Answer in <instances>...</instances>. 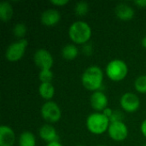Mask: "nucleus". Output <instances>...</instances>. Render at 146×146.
<instances>
[{"instance_id":"12","label":"nucleus","mask_w":146,"mask_h":146,"mask_svg":"<svg viewBox=\"0 0 146 146\" xmlns=\"http://www.w3.org/2000/svg\"><path fill=\"white\" fill-rule=\"evenodd\" d=\"M115 15L123 21H131L134 17V9L126 3H121L115 9Z\"/></svg>"},{"instance_id":"4","label":"nucleus","mask_w":146,"mask_h":146,"mask_svg":"<svg viewBox=\"0 0 146 146\" xmlns=\"http://www.w3.org/2000/svg\"><path fill=\"white\" fill-rule=\"evenodd\" d=\"M105 72L110 80L119 82L127 77L128 74V67L123 60L114 59L107 64Z\"/></svg>"},{"instance_id":"16","label":"nucleus","mask_w":146,"mask_h":146,"mask_svg":"<svg viewBox=\"0 0 146 146\" xmlns=\"http://www.w3.org/2000/svg\"><path fill=\"white\" fill-rule=\"evenodd\" d=\"M14 15V9L12 5L9 2L0 3V19L3 22H8L11 20Z\"/></svg>"},{"instance_id":"17","label":"nucleus","mask_w":146,"mask_h":146,"mask_svg":"<svg viewBox=\"0 0 146 146\" xmlns=\"http://www.w3.org/2000/svg\"><path fill=\"white\" fill-rule=\"evenodd\" d=\"M18 144L19 146H36V138L33 133L25 131L20 134Z\"/></svg>"},{"instance_id":"27","label":"nucleus","mask_w":146,"mask_h":146,"mask_svg":"<svg viewBox=\"0 0 146 146\" xmlns=\"http://www.w3.org/2000/svg\"><path fill=\"white\" fill-rule=\"evenodd\" d=\"M134 4L139 6V8H146V0H139L135 1Z\"/></svg>"},{"instance_id":"7","label":"nucleus","mask_w":146,"mask_h":146,"mask_svg":"<svg viewBox=\"0 0 146 146\" xmlns=\"http://www.w3.org/2000/svg\"><path fill=\"white\" fill-rule=\"evenodd\" d=\"M108 133L110 139L114 141L121 142L127 138L128 128L123 121H114L110 122Z\"/></svg>"},{"instance_id":"3","label":"nucleus","mask_w":146,"mask_h":146,"mask_svg":"<svg viewBox=\"0 0 146 146\" xmlns=\"http://www.w3.org/2000/svg\"><path fill=\"white\" fill-rule=\"evenodd\" d=\"M86 124L90 133L95 135H100L108 132L110 120L102 112H94L88 115Z\"/></svg>"},{"instance_id":"11","label":"nucleus","mask_w":146,"mask_h":146,"mask_svg":"<svg viewBox=\"0 0 146 146\" xmlns=\"http://www.w3.org/2000/svg\"><path fill=\"white\" fill-rule=\"evenodd\" d=\"M61 20V14L55 9H49L44 10L40 16L41 22L47 27H53L56 25Z\"/></svg>"},{"instance_id":"22","label":"nucleus","mask_w":146,"mask_h":146,"mask_svg":"<svg viewBox=\"0 0 146 146\" xmlns=\"http://www.w3.org/2000/svg\"><path fill=\"white\" fill-rule=\"evenodd\" d=\"M27 28L24 23H17L13 28V33L15 36L19 38L20 39H23V38L25 37L27 33Z\"/></svg>"},{"instance_id":"2","label":"nucleus","mask_w":146,"mask_h":146,"mask_svg":"<svg viewBox=\"0 0 146 146\" xmlns=\"http://www.w3.org/2000/svg\"><path fill=\"white\" fill-rule=\"evenodd\" d=\"M92 31L90 25L85 21H78L71 24L68 28V36L75 44H86L92 38Z\"/></svg>"},{"instance_id":"23","label":"nucleus","mask_w":146,"mask_h":146,"mask_svg":"<svg viewBox=\"0 0 146 146\" xmlns=\"http://www.w3.org/2000/svg\"><path fill=\"white\" fill-rule=\"evenodd\" d=\"M114 121H122V115L120 112H118V111L115 112L114 111V114L110 118V122H114Z\"/></svg>"},{"instance_id":"20","label":"nucleus","mask_w":146,"mask_h":146,"mask_svg":"<svg viewBox=\"0 0 146 146\" xmlns=\"http://www.w3.org/2000/svg\"><path fill=\"white\" fill-rule=\"evenodd\" d=\"M89 11V4L85 1L78 2L74 7V12L79 16L86 15Z\"/></svg>"},{"instance_id":"9","label":"nucleus","mask_w":146,"mask_h":146,"mask_svg":"<svg viewBox=\"0 0 146 146\" xmlns=\"http://www.w3.org/2000/svg\"><path fill=\"white\" fill-rule=\"evenodd\" d=\"M120 105L124 111L127 113H134L140 107V100L135 93L126 92L121 97Z\"/></svg>"},{"instance_id":"19","label":"nucleus","mask_w":146,"mask_h":146,"mask_svg":"<svg viewBox=\"0 0 146 146\" xmlns=\"http://www.w3.org/2000/svg\"><path fill=\"white\" fill-rule=\"evenodd\" d=\"M134 88L139 93H146V75H140L135 80Z\"/></svg>"},{"instance_id":"32","label":"nucleus","mask_w":146,"mask_h":146,"mask_svg":"<svg viewBox=\"0 0 146 146\" xmlns=\"http://www.w3.org/2000/svg\"><path fill=\"white\" fill-rule=\"evenodd\" d=\"M97 146H106V145H97Z\"/></svg>"},{"instance_id":"13","label":"nucleus","mask_w":146,"mask_h":146,"mask_svg":"<svg viewBox=\"0 0 146 146\" xmlns=\"http://www.w3.org/2000/svg\"><path fill=\"white\" fill-rule=\"evenodd\" d=\"M38 135L47 144L58 141V134L56 133V130L50 124L43 125L38 130Z\"/></svg>"},{"instance_id":"30","label":"nucleus","mask_w":146,"mask_h":146,"mask_svg":"<svg viewBox=\"0 0 146 146\" xmlns=\"http://www.w3.org/2000/svg\"><path fill=\"white\" fill-rule=\"evenodd\" d=\"M141 44H142V46L146 49V36H145L143 38H142V40H141Z\"/></svg>"},{"instance_id":"26","label":"nucleus","mask_w":146,"mask_h":146,"mask_svg":"<svg viewBox=\"0 0 146 146\" xmlns=\"http://www.w3.org/2000/svg\"><path fill=\"white\" fill-rule=\"evenodd\" d=\"M102 113H103L104 115H106L108 118H110V120L111 116H112L113 114H114V111H113V110H112L111 108H106Z\"/></svg>"},{"instance_id":"1","label":"nucleus","mask_w":146,"mask_h":146,"mask_svg":"<svg viewBox=\"0 0 146 146\" xmlns=\"http://www.w3.org/2000/svg\"><path fill=\"white\" fill-rule=\"evenodd\" d=\"M104 82V72L98 66H90L81 76L83 86L91 92H98L102 87Z\"/></svg>"},{"instance_id":"28","label":"nucleus","mask_w":146,"mask_h":146,"mask_svg":"<svg viewBox=\"0 0 146 146\" xmlns=\"http://www.w3.org/2000/svg\"><path fill=\"white\" fill-rule=\"evenodd\" d=\"M140 131L142 133V134L144 135V137L146 138V119L141 123V126H140Z\"/></svg>"},{"instance_id":"24","label":"nucleus","mask_w":146,"mask_h":146,"mask_svg":"<svg viewBox=\"0 0 146 146\" xmlns=\"http://www.w3.org/2000/svg\"><path fill=\"white\" fill-rule=\"evenodd\" d=\"M50 3L55 5V6H58V7H63L66 4L68 3V0H51Z\"/></svg>"},{"instance_id":"8","label":"nucleus","mask_w":146,"mask_h":146,"mask_svg":"<svg viewBox=\"0 0 146 146\" xmlns=\"http://www.w3.org/2000/svg\"><path fill=\"white\" fill-rule=\"evenodd\" d=\"M33 62L40 70L50 69L54 64V59L50 51L45 49H38L33 55Z\"/></svg>"},{"instance_id":"5","label":"nucleus","mask_w":146,"mask_h":146,"mask_svg":"<svg viewBox=\"0 0 146 146\" xmlns=\"http://www.w3.org/2000/svg\"><path fill=\"white\" fill-rule=\"evenodd\" d=\"M28 42L26 38L20 39L17 42L10 44L5 51V57L9 62H15L21 60L27 50Z\"/></svg>"},{"instance_id":"29","label":"nucleus","mask_w":146,"mask_h":146,"mask_svg":"<svg viewBox=\"0 0 146 146\" xmlns=\"http://www.w3.org/2000/svg\"><path fill=\"white\" fill-rule=\"evenodd\" d=\"M45 146H63L62 144H60L58 141H55V142H52V143H49L47 144Z\"/></svg>"},{"instance_id":"18","label":"nucleus","mask_w":146,"mask_h":146,"mask_svg":"<svg viewBox=\"0 0 146 146\" xmlns=\"http://www.w3.org/2000/svg\"><path fill=\"white\" fill-rule=\"evenodd\" d=\"M79 55V50L75 44H68L62 50V56L64 59L71 61L75 59Z\"/></svg>"},{"instance_id":"14","label":"nucleus","mask_w":146,"mask_h":146,"mask_svg":"<svg viewBox=\"0 0 146 146\" xmlns=\"http://www.w3.org/2000/svg\"><path fill=\"white\" fill-rule=\"evenodd\" d=\"M15 142L14 130L5 125L0 127V146H13Z\"/></svg>"},{"instance_id":"31","label":"nucleus","mask_w":146,"mask_h":146,"mask_svg":"<svg viewBox=\"0 0 146 146\" xmlns=\"http://www.w3.org/2000/svg\"><path fill=\"white\" fill-rule=\"evenodd\" d=\"M143 146H146V143H145V145H143Z\"/></svg>"},{"instance_id":"21","label":"nucleus","mask_w":146,"mask_h":146,"mask_svg":"<svg viewBox=\"0 0 146 146\" xmlns=\"http://www.w3.org/2000/svg\"><path fill=\"white\" fill-rule=\"evenodd\" d=\"M54 74L50 69H43L38 73V80L41 83H51Z\"/></svg>"},{"instance_id":"10","label":"nucleus","mask_w":146,"mask_h":146,"mask_svg":"<svg viewBox=\"0 0 146 146\" xmlns=\"http://www.w3.org/2000/svg\"><path fill=\"white\" fill-rule=\"evenodd\" d=\"M90 103L92 108L96 111V112H103L106 108H108V98L101 91L94 92L90 98Z\"/></svg>"},{"instance_id":"15","label":"nucleus","mask_w":146,"mask_h":146,"mask_svg":"<svg viewBox=\"0 0 146 146\" xmlns=\"http://www.w3.org/2000/svg\"><path fill=\"white\" fill-rule=\"evenodd\" d=\"M38 93L42 98L50 101L55 95V87L52 83H40L38 86Z\"/></svg>"},{"instance_id":"25","label":"nucleus","mask_w":146,"mask_h":146,"mask_svg":"<svg viewBox=\"0 0 146 146\" xmlns=\"http://www.w3.org/2000/svg\"><path fill=\"white\" fill-rule=\"evenodd\" d=\"M83 51L86 56H91L92 53V46L91 44H84V48H83Z\"/></svg>"},{"instance_id":"33","label":"nucleus","mask_w":146,"mask_h":146,"mask_svg":"<svg viewBox=\"0 0 146 146\" xmlns=\"http://www.w3.org/2000/svg\"><path fill=\"white\" fill-rule=\"evenodd\" d=\"M77 146H83V145H77Z\"/></svg>"},{"instance_id":"6","label":"nucleus","mask_w":146,"mask_h":146,"mask_svg":"<svg viewBox=\"0 0 146 146\" xmlns=\"http://www.w3.org/2000/svg\"><path fill=\"white\" fill-rule=\"evenodd\" d=\"M43 119L49 123H56L60 121L62 117V110L58 104L53 101H47L44 103L40 110Z\"/></svg>"}]
</instances>
